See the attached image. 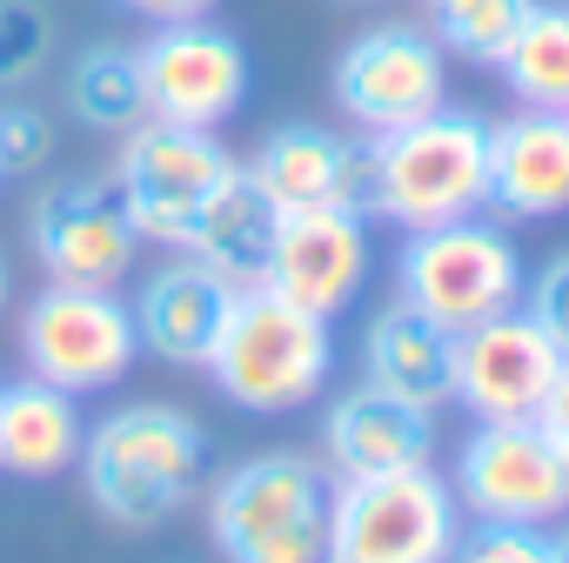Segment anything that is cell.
<instances>
[{
	"label": "cell",
	"instance_id": "1",
	"mask_svg": "<svg viewBox=\"0 0 569 563\" xmlns=\"http://www.w3.org/2000/svg\"><path fill=\"white\" fill-rule=\"evenodd\" d=\"M81 490L88 503L121 530H161L174 523L201 476H208V436L174 403H121L81 436Z\"/></svg>",
	"mask_w": 569,
	"mask_h": 563
},
{
	"label": "cell",
	"instance_id": "2",
	"mask_svg": "<svg viewBox=\"0 0 569 563\" xmlns=\"http://www.w3.org/2000/svg\"><path fill=\"white\" fill-rule=\"evenodd\" d=\"M201 369L248 416H296L336 376V329L329 316H309L289 296H274L268 282H248V289H234L228 323Z\"/></svg>",
	"mask_w": 569,
	"mask_h": 563
},
{
	"label": "cell",
	"instance_id": "3",
	"mask_svg": "<svg viewBox=\"0 0 569 563\" xmlns=\"http://www.w3.org/2000/svg\"><path fill=\"white\" fill-rule=\"evenodd\" d=\"M376 148V221L402 235L462 221L489 208V121L469 108H436L409 128L369 135Z\"/></svg>",
	"mask_w": 569,
	"mask_h": 563
},
{
	"label": "cell",
	"instance_id": "4",
	"mask_svg": "<svg viewBox=\"0 0 569 563\" xmlns=\"http://www.w3.org/2000/svg\"><path fill=\"white\" fill-rule=\"evenodd\" d=\"M329 470L302 450H261L214 476L208 536L221 563H322Z\"/></svg>",
	"mask_w": 569,
	"mask_h": 563
},
{
	"label": "cell",
	"instance_id": "5",
	"mask_svg": "<svg viewBox=\"0 0 569 563\" xmlns=\"http://www.w3.org/2000/svg\"><path fill=\"white\" fill-rule=\"evenodd\" d=\"M529 289V268L522 248L502 221L489 215H462V221H436L416 228L396 255V296L409 309H422L436 329H476L489 316L522 309Z\"/></svg>",
	"mask_w": 569,
	"mask_h": 563
},
{
	"label": "cell",
	"instance_id": "6",
	"mask_svg": "<svg viewBox=\"0 0 569 563\" xmlns=\"http://www.w3.org/2000/svg\"><path fill=\"white\" fill-rule=\"evenodd\" d=\"M462 503L436 463L382 476H329L322 563H449Z\"/></svg>",
	"mask_w": 569,
	"mask_h": 563
},
{
	"label": "cell",
	"instance_id": "7",
	"mask_svg": "<svg viewBox=\"0 0 569 563\" xmlns=\"http://www.w3.org/2000/svg\"><path fill=\"white\" fill-rule=\"evenodd\" d=\"M241 161L221 148L214 128H174V121H141L121 135V155H114V195L134 221L141 241L154 248H188L201 208L221 195V181L234 175Z\"/></svg>",
	"mask_w": 569,
	"mask_h": 563
},
{
	"label": "cell",
	"instance_id": "8",
	"mask_svg": "<svg viewBox=\"0 0 569 563\" xmlns=\"http://www.w3.org/2000/svg\"><path fill=\"white\" fill-rule=\"evenodd\" d=\"M141 356L134 309L114 289L94 282H48L21 316V363L28 376L68 389V396H101L114 389Z\"/></svg>",
	"mask_w": 569,
	"mask_h": 563
},
{
	"label": "cell",
	"instance_id": "9",
	"mask_svg": "<svg viewBox=\"0 0 569 563\" xmlns=\"http://www.w3.org/2000/svg\"><path fill=\"white\" fill-rule=\"evenodd\" d=\"M329 88H336V108L362 135H389V128H409L449 101V55L429 28L382 21L336 55Z\"/></svg>",
	"mask_w": 569,
	"mask_h": 563
},
{
	"label": "cell",
	"instance_id": "10",
	"mask_svg": "<svg viewBox=\"0 0 569 563\" xmlns=\"http://www.w3.org/2000/svg\"><path fill=\"white\" fill-rule=\"evenodd\" d=\"M456 503L476 523L549 530L569 516V463L542 443L536 423H476L456 450Z\"/></svg>",
	"mask_w": 569,
	"mask_h": 563
},
{
	"label": "cell",
	"instance_id": "11",
	"mask_svg": "<svg viewBox=\"0 0 569 563\" xmlns=\"http://www.w3.org/2000/svg\"><path fill=\"white\" fill-rule=\"evenodd\" d=\"M141 95H148V115L154 121H174V128H221L241 101H248V48L194 14V21H161L141 48Z\"/></svg>",
	"mask_w": 569,
	"mask_h": 563
},
{
	"label": "cell",
	"instance_id": "12",
	"mask_svg": "<svg viewBox=\"0 0 569 563\" xmlns=\"http://www.w3.org/2000/svg\"><path fill=\"white\" fill-rule=\"evenodd\" d=\"M562 363L569 356L542 336L529 309L489 316L449 336V403H462L476 423H529Z\"/></svg>",
	"mask_w": 569,
	"mask_h": 563
},
{
	"label": "cell",
	"instance_id": "13",
	"mask_svg": "<svg viewBox=\"0 0 569 563\" xmlns=\"http://www.w3.org/2000/svg\"><path fill=\"white\" fill-rule=\"evenodd\" d=\"M28 248L48 268V282H94V289H114V282L134 268V221L114 195L108 175H68L48 181L28 201Z\"/></svg>",
	"mask_w": 569,
	"mask_h": 563
},
{
	"label": "cell",
	"instance_id": "14",
	"mask_svg": "<svg viewBox=\"0 0 569 563\" xmlns=\"http://www.w3.org/2000/svg\"><path fill=\"white\" fill-rule=\"evenodd\" d=\"M261 282L274 296H289L296 309L336 323L362 296V282H369V215H356L342 201L281 208L268 261H261Z\"/></svg>",
	"mask_w": 569,
	"mask_h": 563
},
{
	"label": "cell",
	"instance_id": "15",
	"mask_svg": "<svg viewBox=\"0 0 569 563\" xmlns=\"http://www.w3.org/2000/svg\"><path fill=\"white\" fill-rule=\"evenodd\" d=\"M228 303H234V282L214 275L208 261L181 255V261H161L141 275L134 289V336H141V356L168 363V369H201L221 323H228Z\"/></svg>",
	"mask_w": 569,
	"mask_h": 563
},
{
	"label": "cell",
	"instance_id": "16",
	"mask_svg": "<svg viewBox=\"0 0 569 563\" xmlns=\"http://www.w3.org/2000/svg\"><path fill=\"white\" fill-rule=\"evenodd\" d=\"M322 463H329V476H382V470L436 463V409L362 383V389L329 403V416H322Z\"/></svg>",
	"mask_w": 569,
	"mask_h": 563
},
{
	"label": "cell",
	"instance_id": "17",
	"mask_svg": "<svg viewBox=\"0 0 569 563\" xmlns=\"http://www.w3.org/2000/svg\"><path fill=\"white\" fill-rule=\"evenodd\" d=\"M489 208L509 221H549L569 208V115L522 108L489 121Z\"/></svg>",
	"mask_w": 569,
	"mask_h": 563
},
{
	"label": "cell",
	"instance_id": "18",
	"mask_svg": "<svg viewBox=\"0 0 569 563\" xmlns=\"http://www.w3.org/2000/svg\"><path fill=\"white\" fill-rule=\"evenodd\" d=\"M349 155L356 141L322 128V121H281L254 141V155L241 161V175L268 195V208H316V201H342L349 181Z\"/></svg>",
	"mask_w": 569,
	"mask_h": 563
},
{
	"label": "cell",
	"instance_id": "19",
	"mask_svg": "<svg viewBox=\"0 0 569 563\" xmlns=\"http://www.w3.org/2000/svg\"><path fill=\"white\" fill-rule=\"evenodd\" d=\"M81 396L41 383V376H21L0 389V470L8 476H28V483H48V476H68L74 456H81Z\"/></svg>",
	"mask_w": 569,
	"mask_h": 563
},
{
	"label": "cell",
	"instance_id": "20",
	"mask_svg": "<svg viewBox=\"0 0 569 563\" xmlns=\"http://www.w3.org/2000/svg\"><path fill=\"white\" fill-rule=\"evenodd\" d=\"M362 369H369L362 383H376L402 403L442 409L449 403V329H436L422 309H409L396 296L362 336Z\"/></svg>",
	"mask_w": 569,
	"mask_h": 563
},
{
	"label": "cell",
	"instance_id": "21",
	"mask_svg": "<svg viewBox=\"0 0 569 563\" xmlns=\"http://www.w3.org/2000/svg\"><path fill=\"white\" fill-rule=\"evenodd\" d=\"M268 241H274V208H268V195L234 168V175L221 181V195L201 208V221H194V235H188L181 255L208 261L214 275L234 282V289H248V282H261Z\"/></svg>",
	"mask_w": 569,
	"mask_h": 563
},
{
	"label": "cell",
	"instance_id": "22",
	"mask_svg": "<svg viewBox=\"0 0 569 563\" xmlns=\"http://www.w3.org/2000/svg\"><path fill=\"white\" fill-rule=\"evenodd\" d=\"M496 68H502V81L522 108L569 115V8L562 0H536Z\"/></svg>",
	"mask_w": 569,
	"mask_h": 563
},
{
	"label": "cell",
	"instance_id": "23",
	"mask_svg": "<svg viewBox=\"0 0 569 563\" xmlns=\"http://www.w3.org/2000/svg\"><path fill=\"white\" fill-rule=\"evenodd\" d=\"M68 108H74V121L94 128V135H128V128H141V121H148V95H141V61H134V48H114V41L88 48V55L74 61V75H68Z\"/></svg>",
	"mask_w": 569,
	"mask_h": 563
},
{
	"label": "cell",
	"instance_id": "24",
	"mask_svg": "<svg viewBox=\"0 0 569 563\" xmlns=\"http://www.w3.org/2000/svg\"><path fill=\"white\" fill-rule=\"evenodd\" d=\"M529 8H536V0H429V34L442 41V55L496 68Z\"/></svg>",
	"mask_w": 569,
	"mask_h": 563
},
{
	"label": "cell",
	"instance_id": "25",
	"mask_svg": "<svg viewBox=\"0 0 569 563\" xmlns=\"http://www.w3.org/2000/svg\"><path fill=\"white\" fill-rule=\"evenodd\" d=\"M54 61V14L48 0H0V95L28 88Z\"/></svg>",
	"mask_w": 569,
	"mask_h": 563
},
{
	"label": "cell",
	"instance_id": "26",
	"mask_svg": "<svg viewBox=\"0 0 569 563\" xmlns=\"http://www.w3.org/2000/svg\"><path fill=\"white\" fill-rule=\"evenodd\" d=\"M449 563H549V530H529V523H469V530H456Z\"/></svg>",
	"mask_w": 569,
	"mask_h": 563
},
{
	"label": "cell",
	"instance_id": "27",
	"mask_svg": "<svg viewBox=\"0 0 569 563\" xmlns=\"http://www.w3.org/2000/svg\"><path fill=\"white\" fill-rule=\"evenodd\" d=\"M54 161V121L34 101H0V175H41Z\"/></svg>",
	"mask_w": 569,
	"mask_h": 563
},
{
	"label": "cell",
	"instance_id": "28",
	"mask_svg": "<svg viewBox=\"0 0 569 563\" xmlns=\"http://www.w3.org/2000/svg\"><path fill=\"white\" fill-rule=\"evenodd\" d=\"M522 309H529V316L542 323V336L569 356V248L536 268V282L522 289Z\"/></svg>",
	"mask_w": 569,
	"mask_h": 563
},
{
	"label": "cell",
	"instance_id": "29",
	"mask_svg": "<svg viewBox=\"0 0 569 563\" xmlns=\"http://www.w3.org/2000/svg\"><path fill=\"white\" fill-rule=\"evenodd\" d=\"M529 423H536V429H542V443L569 463V363L556 369V383H549V396L536 403V416H529Z\"/></svg>",
	"mask_w": 569,
	"mask_h": 563
},
{
	"label": "cell",
	"instance_id": "30",
	"mask_svg": "<svg viewBox=\"0 0 569 563\" xmlns=\"http://www.w3.org/2000/svg\"><path fill=\"white\" fill-rule=\"evenodd\" d=\"M121 8L161 28V21H194V14H214V8H221V0H121Z\"/></svg>",
	"mask_w": 569,
	"mask_h": 563
},
{
	"label": "cell",
	"instance_id": "31",
	"mask_svg": "<svg viewBox=\"0 0 569 563\" xmlns=\"http://www.w3.org/2000/svg\"><path fill=\"white\" fill-rule=\"evenodd\" d=\"M549 563H569V523H562V530H549Z\"/></svg>",
	"mask_w": 569,
	"mask_h": 563
},
{
	"label": "cell",
	"instance_id": "32",
	"mask_svg": "<svg viewBox=\"0 0 569 563\" xmlns=\"http://www.w3.org/2000/svg\"><path fill=\"white\" fill-rule=\"evenodd\" d=\"M8 303H14V268H8V255H0V316H8Z\"/></svg>",
	"mask_w": 569,
	"mask_h": 563
},
{
	"label": "cell",
	"instance_id": "33",
	"mask_svg": "<svg viewBox=\"0 0 569 563\" xmlns=\"http://www.w3.org/2000/svg\"><path fill=\"white\" fill-rule=\"evenodd\" d=\"M349 8H362V0H349Z\"/></svg>",
	"mask_w": 569,
	"mask_h": 563
},
{
	"label": "cell",
	"instance_id": "34",
	"mask_svg": "<svg viewBox=\"0 0 569 563\" xmlns=\"http://www.w3.org/2000/svg\"><path fill=\"white\" fill-rule=\"evenodd\" d=\"M0 181H8V175H0Z\"/></svg>",
	"mask_w": 569,
	"mask_h": 563
}]
</instances>
